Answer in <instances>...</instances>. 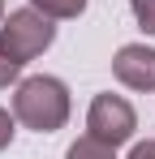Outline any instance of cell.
<instances>
[{"instance_id": "1", "label": "cell", "mask_w": 155, "mask_h": 159, "mask_svg": "<svg viewBox=\"0 0 155 159\" xmlns=\"http://www.w3.org/2000/svg\"><path fill=\"white\" fill-rule=\"evenodd\" d=\"M69 86L60 78H52V73H35V78H22L17 82V90H13V116H17V125L35 133H56L65 129V120H69Z\"/></svg>"}, {"instance_id": "2", "label": "cell", "mask_w": 155, "mask_h": 159, "mask_svg": "<svg viewBox=\"0 0 155 159\" xmlns=\"http://www.w3.org/2000/svg\"><path fill=\"white\" fill-rule=\"evenodd\" d=\"M56 43V22L48 13H39L35 4L13 9L9 17H0V48L13 56L17 65H30L35 56H43Z\"/></svg>"}, {"instance_id": "3", "label": "cell", "mask_w": 155, "mask_h": 159, "mask_svg": "<svg viewBox=\"0 0 155 159\" xmlns=\"http://www.w3.org/2000/svg\"><path fill=\"white\" fill-rule=\"evenodd\" d=\"M138 129V112L125 95H95L86 107V133L108 146H125Z\"/></svg>"}, {"instance_id": "4", "label": "cell", "mask_w": 155, "mask_h": 159, "mask_svg": "<svg viewBox=\"0 0 155 159\" xmlns=\"http://www.w3.org/2000/svg\"><path fill=\"white\" fill-rule=\"evenodd\" d=\"M112 73L129 90H155V48L147 43H125L112 56Z\"/></svg>"}, {"instance_id": "5", "label": "cell", "mask_w": 155, "mask_h": 159, "mask_svg": "<svg viewBox=\"0 0 155 159\" xmlns=\"http://www.w3.org/2000/svg\"><path fill=\"white\" fill-rule=\"evenodd\" d=\"M65 159H116V146H108V142H99V138L82 133L73 146L65 151Z\"/></svg>"}, {"instance_id": "6", "label": "cell", "mask_w": 155, "mask_h": 159, "mask_svg": "<svg viewBox=\"0 0 155 159\" xmlns=\"http://www.w3.org/2000/svg\"><path fill=\"white\" fill-rule=\"evenodd\" d=\"M39 13H48L52 22H69V17H82L86 13V0H30Z\"/></svg>"}, {"instance_id": "7", "label": "cell", "mask_w": 155, "mask_h": 159, "mask_svg": "<svg viewBox=\"0 0 155 159\" xmlns=\"http://www.w3.org/2000/svg\"><path fill=\"white\" fill-rule=\"evenodd\" d=\"M129 9H134V22L147 34H155V0H129Z\"/></svg>"}, {"instance_id": "8", "label": "cell", "mask_w": 155, "mask_h": 159, "mask_svg": "<svg viewBox=\"0 0 155 159\" xmlns=\"http://www.w3.org/2000/svg\"><path fill=\"white\" fill-rule=\"evenodd\" d=\"M17 78H22V65L0 48V86H9V82H17Z\"/></svg>"}, {"instance_id": "9", "label": "cell", "mask_w": 155, "mask_h": 159, "mask_svg": "<svg viewBox=\"0 0 155 159\" xmlns=\"http://www.w3.org/2000/svg\"><path fill=\"white\" fill-rule=\"evenodd\" d=\"M13 133H17V116L0 107V151H9V142H13Z\"/></svg>"}, {"instance_id": "10", "label": "cell", "mask_w": 155, "mask_h": 159, "mask_svg": "<svg viewBox=\"0 0 155 159\" xmlns=\"http://www.w3.org/2000/svg\"><path fill=\"white\" fill-rule=\"evenodd\" d=\"M125 159H155V138H147V142H134Z\"/></svg>"}, {"instance_id": "11", "label": "cell", "mask_w": 155, "mask_h": 159, "mask_svg": "<svg viewBox=\"0 0 155 159\" xmlns=\"http://www.w3.org/2000/svg\"><path fill=\"white\" fill-rule=\"evenodd\" d=\"M0 17H4V0H0Z\"/></svg>"}]
</instances>
